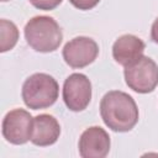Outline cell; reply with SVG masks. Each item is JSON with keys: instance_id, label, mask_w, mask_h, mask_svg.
<instances>
[{"instance_id": "obj_1", "label": "cell", "mask_w": 158, "mask_h": 158, "mask_svg": "<svg viewBox=\"0 0 158 158\" xmlns=\"http://www.w3.org/2000/svg\"><path fill=\"white\" fill-rule=\"evenodd\" d=\"M100 116L111 131L128 132L137 125L139 112L131 95L121 90H111L100 101Z\"/></svg>"}, {"instance_id": "obj_2", "label": "cell", "mask_w": 158, "mask_h": 158, "mask_svg": "<svg viewBox=\"0 0 158 158\" xmlns=\"http://www.w3.org/2000/svg\"><path fill=\"white\" fill-rule=\"evenodd\" d=\"M27 44L41 53H49L60 46L63 32L58 22L51 16H35L23 28Z\"/></svg>"}, {"instance_id": "obj_3", "label": "cell", "mask_w": 158, "mask_h": 158, "mask_svg": "<svg viewBox=\"0 0 158 158\" xmlns=\"http://www.w3.org/2000/svg\"><path fill=\"white\" fill-rule=\"evenodd\" d=\"M59 95L57 80L47 73H35L22 84L21 96L25 105L32 110L52 106Z\"/></svg>"}, {"instance_id": "obj_4", "label": "cell", "mask_w": 158, "mask_h": 158, "mask_svg": "<svg viewBox=\"0 0 158 158\" xmlns=\"http://www.w3.org/2000/svg\"><path fill=\"white\" fill-rule=\"evenodd\" d=\"M123 77L130 89L138 94H148L158 85V65L152 58L142 56L132 64L125 67Z\"/></svg>"}, {"instance_id": "obj_5", "label": "cell", "mask_w": 158, "mask_h": 158, "mask_svg": "<svg viewBox=\"0 0 158 158\" xmlns=\"http://www.w3.org/2000/svg\"><path fill=\"white\" fill-rule=\"evenodd\" d=\"M33 128L32 115L23 109L10 110L2 118V137L11 144H25L31 141Z\"/></svg>"}, {"instance_id": "obj_6", "label": "cell", "mask_w": 158, "mask_h": 158, "mask_svg": "<svg viewBox=\"0 0 158 158\" xmlns=\"http://www.w3.org/2000/svg\"><path fill=\"white\" fill-rule=\"evenodd\" d=\"M91 100V81L85 74L73 73L63 84V101L74 112L83 111Z\"/></svg>"}, {"instance_id": "obj_7", "label": "cell", "mask_w": 158, "mask_h": 158, "mask_svg": "<svg viewBox=\"0 0 158 158\" xmlns=\"http://www.w3.org/2000/svg\"><path fill=\"white\" fill-rule=\"evenodd\" d=\"M99 54L98 43L85 36H79L65 43L62 51L64 62L74 69H80L91 64Z\"/></svg>"}, {"instance_id": "obj_8", "label": "cell", "mask_w": 158, "mask_h": 158, "mask_svg": "<svg viewBox=\"0 0 158 158\" xmlns=\"http://www.w3.org/2000/svg\"><path fill=\"white\" fill-rule=\"evenodd\" d=\"M110 136L100 126L86 128L79 138L78 149L83 158H104L110 152Z\"/></svg>"}, {"instance_id": "obj_9", "label": "cell", "mask_w": 158, "mask_h": 158, "mask_svg": "<svg viewBox=\"0 0 158 158\" xmlns=\"http://www.w3.org/2000/svg\"><path fill=\"white\" fill-rule=\"evenodd\" d=\"M146 44L135 35L120 36L112 44V57L122 67H127L143 56Z\"/></svg>"}, {"instance_id": "obj_10", "label": "cell", "mask_w": 158, "mask_h": 158, "mask_svg": "<svg viewBox=\"0 0 158 158\" xmlns=\"http://www.w3.org/2000/svg\"><path fill=\"white\" fill-rule=\"evenodd\" d=\"M60 135V125L58 120L49 114H41L33 117V128L31 142L38 147H48L54 144Z\"/></svg>"}, {"instance_id": "obj_11", "label": "cell", "mask_w": 158, "mask_h": 158, "mask_svg": "<svg viewBox=\"0 0 158 158\" xmlns=\"http://www.w3.org/2000/svg\"><path fill=\"white\" fill-rule=\"evenodd\" d=\"M19 41L17 26L9 20H0V52L5 53L11 51Z\"/></svg>"}, {"instance_id": "obj_12", "label": "cell", "mask_w": 158, "mask_h": 158, "mask_svg": "<svg viewBox=\"0 0 158 158\" xmlns=\"http://www.w3.org/2000/svg\"><path fill=\"white\" fill-rule=\"evenodd\" d=\"M28 1L32 6H35L38 10L51 11V10H54L58 5H60L63 0H28Z\"/></svg>"}, {"instance_id": "obj_13", "label": "cell", "mask_w": 158, "mask_h": 158, "mask_svg": "<svg viewBox=\"0 0 158 158\" xmlns=\"http://www.w3.org/2000/svg\"><path fill=\"white\" fill-rule=\"evenodd\" d=\"M69 2H70L75 9L86 11V10L94 9V7L100 2V0H69Z\"/></svg>"}, {"instance_id": "obj_14", "label": "cell", "mask_w": 158, "mask_h": 158, "mask_svg": "<svg viewBox=\"0 0 158 158\" xmlns=\"http://www.w3.org/2000/svg\"><path fill=\"white\" fill-rule=\"evenodd\" d=\"M151 38H152V41L156 44H158V17L152 23V27H151Z\"/></svg>"}, {"instance_id": "obj_15", "label": "cell", "mask_w": 158, "mask_h": 158, "mask_svg": "<svg viewBox=\"0 0 158 158\" xmlns=\"http://www.w3.org/2000/svg\"><path fill=\"white\" fill-rule=\"evenodd\" d=\"M1 1H2V2H5V1H9V0H1Z\"/></svg>"}]
</instances>
